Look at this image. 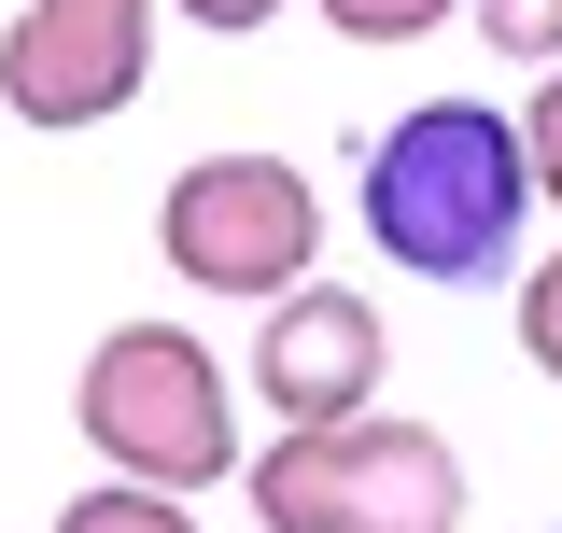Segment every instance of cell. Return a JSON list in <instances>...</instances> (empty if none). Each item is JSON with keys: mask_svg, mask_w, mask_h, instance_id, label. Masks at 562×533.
Wrapping results in <instances>:
<instances>
[{"mask_svg": "<svg viewBox=\"0 0 562 533\" xmlns=\"http://www.w3.org/2000/svg\"><path fill=\"white\" fill-rule=\"evenodd\" d=\"M535 155H520V113L492 99H422L351 155V225L380 239V266L408 281H506L520 266V225H535Z\"/></svg>", "mask_w": 562, "mask_h": 533, "instance_id": "obj_1", "label": "cell"}, {"mask_svg": "<svg viewBox=\"0 0 562 533\" xmlns=\"http://www.w3.org/2000/svg\"><path fill=\"white\" fill-rule=\"evenodd\" d=\"M70 421H85V450L99 477H140V491H183L198 506L211 477H239V421H225V365H211L183 324H113L85 351V379H70Z\"/></svg>", "mask_w": 562, "mask_h": 533, "instance_id": "obj_2", "label": "cell"}, {"mask_svg": "<svg viewBox=\"0 0 562 533\" xmlns=\"http://www.w3.org/2000/svg\"><path fill=\"white\" fill-rule=\"evenodd\" d=\"M254 520L268 533H464V464L436 421H310V435H268L254 464Z\"/></svg>", "mask_w": 562, "mask_h": 533, "instance_id": "obj_3", "label": "cell"}, {"mask_svg": "<svg viewBox=\"0 0 562 533\" xmlns=\"http://www.w3.org/2000/svg\"><path fill=\"white\" fill-rule=\"evenodd\" d=\"M155 253L183 295H225V309H281L295 281H324V197L295 155H198L169 197H155Z\"/></svg>", "mask_w": 562, "mask_h": 533, "instance_id": "obj_4", "label": "cell"}, {"mask_svg": "<svg viewBox=\"0 0 562 533\" xmlns=\"http://www.w3.org/2000/svg\"><path fill=\"white\" fill-rule=\"evenodd\" d=\"M155 14L169 0H29L14 29H0V113L14 127H113L140 84H155Z\"/></svg>", "mask_w": 562, "mask_h": 533, "instance_id": "obj_5", "label": "cell"}, {"mask_svg": "<svg viewBox=\"0 0 562 533\" xmlns=\"http://www.w3.org/2000/svg\"><path fill=\"white\" fill-rule=\"evenodd\" d=\"M380 379H394V324H380V295H351V281H295L268 324H254V407H268L281 435L366 421Z\"/></svg>", "mask_w": 562, "mask_h": 533, "instance_id": "obj_6", "label": "cell"}, {"mask_svg": "<svg viewBox=\"0 0 562 533\" xmlns=\"http://www.w3.org/2000/svg\"><path fill=\"white\" fill-rule=\"evenodd\" d=\"M57 533H198V506L183 491H140V477H85L57 506Z\"/></svg>", "mask_w": 562, "mask_h": 533, "instance_id": "obj_7", "label": "cell"}, {"mask_svg": "<svg viewBox=\"0 0 562 533\" xmlns=\"http://www.w3.org/2000/svg\"><path fill=\"white\" fill-rule=\"evenodd\" d=\"M464 29L506 70H562V0H464Z\"/></svg>", "mask_w": 562, "mask_h": 533, "instance_id": "obj_8", "label": "cell"}, {"mask_svg": "<svg viewBox=\"0 0 562 533\" xmlns=\"http://www.w3.org/2000/svg\"><path fill=\"white\" fill-rule=\"evenodd\" d=\"M338 43H366V57H394V43H436L450 29V0H310Z\"/></svg>", "mask_w": 562, "mask_h": 533, "instance_id": "obj_9", "label": "cell"}, {"mask_svg": "<svg viewBox=\"0 0 562 533\" xmlns=\"http://www.w3.org/2000/svg\"><path fill=\"white\" fill-rule=\"evenodd\" d=\"M520 351H535V379H562V253L520 266Z\"/></svg>", "mask_w": 562, "mask_h": 533, "instance_id": "obj_10", "label": "cell"}, {"mask_svg": "<svg viewBox=\"0 0 562 533\" xmlns=\"http://www.w3.org/2000/svg\"><path fill=\"white\" fill-rule=\"evenodd\" d=\"M520 155H535V197L562 211V70L535 84V99H520Z\"/></svg>", "mask_w": 562, "mask_h": 533, "instance_id": "obj_11", "label": "cell"}, {"mask_svg": "<svg viewBox=\"0 0 562 533\" xmlns=\"http://www.w3.org/2000/svg\"><path fill=\"white\" fill-rule=\"evenodd\" d=\"M169 14H183V29H211V43H254V29H268V14H295V0H169Z\"/></svg>", "mask_w": 562, "mask_h": 533, "instance_id": "obj_12", "label": "cell"}]
</instances>
